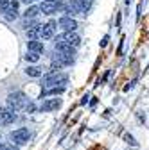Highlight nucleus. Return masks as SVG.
<instances>
[{
  "label": "nucleus",
  "mask_w": 149,
  "mask_h": 150,
  "mask_svg": "<svg viewBox=\"0 0 149 150\" xmlns=\"http://www.w3.org/2000/svg\"><path fill=\"white\" fill-rule=\"evenodd\" d=\"M65 86L67 84V75L59 73L58 70H52L50 73H47L43 77V86L45 88H56V86Z\"/></svg>",
  "instance_id": "1"
},
{
  "label": "nucleus",
  "mask_w": 149,
  "mask_h": 150,
  "mask_svg": "<svg viewBox=\"0 0 149 150\" xmlns=\"http://www.w3.org/2000/svg\"><path fill=\"white\" fill-rule=\"evenodd\" d=\"M7 104H9V109L20 111V109H24V107L27 105V98H25L24 93L16 91V93H11V95L7 97Z\"/></svg>",
  "instance_id": "2"
},
{
  "label": "nucleus",
  "mask_w": 149,
  "mask_h": 150,
  "mask_svg": "<svg viewBox=\"0 0 149 150\" xmlns=\"http://www.w3.org/2000/svg\"><path fill=\"white\" fill-rule=\"evenodd\" d=\"M74 63V55L70 54H63V52H56L52 55V68H61V66H68Z\"/></svg>",
  "instance_id": "3"
},
{
  "label": "nucleus",
  "mask_w": 149,
  "mask_h": 150,
  "mask_svg": "<svg viewBox=\"0 0 149 150\" xmlns=\"http://www.w3.org/2000/svg\"><path fill=\"white\" fill-rule=\"evenodd\" d=\"M31 138V132H29V129H16L11 132V139L16 143V145H25Z\"/></svg>",
  "instance_id": "4"
},
{
  "label": "nucleus",
  "mask_w": 149,
  "mask_h": 150,
  "mask_svg": "<svg viewBox=\"0 0 149 150\" xmlns=\"http://www.w3.org/2000/svg\"><path fill=\"white\" fill-rule=\"evenodd\" d=\"M59 27L65 29V32H74L76 27H77V22L74 20L72 16H63L61 20H59Z\"/></svg>",
  "instance_id": "5"
},
{
  "label": "nucleus",
  "mask_w": 149,
  "mask_h": 150,
  "mask_svg": "<svg viewBox=\"0 0 149 150\" xmlns=\"http://www.w3.org/2000/svg\"><path fill=\"white\" fill-rule=\"evenodd\" d=\"M16 118L14 115V111L9 109V107H0V122L2 123H13Z\"/></svg>",
  "instance_id": "6"
},
{
  "label": "nucleus",
  "mask_w": 149,
  "mask_h": 150,
  "mask_svg": "<svg viewBox=\"0 0 149 150\" xmlns=\"http://www.w3.org/2000/svg\"><path fill=\"white\" fill-rule=\"evenodd\" d=\"M58 7H59V4L56 2V0H45V2L40 6V11L43 14H52V13L58 11Z\"/></svg>",
  "instance_id": "7"
},
{
  "label": "nucleus",
  "mask_w": 149,
  "mask_h": 150,
  "mask_svg": "<svg viewBox=\"0 0 149 150\" xmlns=\"http://www.w3.org/2000/svg\"><path fill=\"white\" fill-rule=\"evenodd\" d=\"M54 29H56V22H49L47 25L40 27V38L42 40H50L54 36Z\"/></svg>",
  "instance_id": "8"
},
{
  "label": "nucleus",
  "mask_w": 149,
  "mask_h": 150,
  "mask_svg": "<svg viewBox=\"0 0 149 150\" xmlns=\"http://www.w3.org/2000/svg\"><path fill=\"white\" fill-rule=\"evenodd\" d=\"M61 40H63L65 43H68L70 47H74V48H76V47L81 43V38H79L76 32H65V34L61 36Z\"/></svg>",
  "instance_id": "9"
},
{
  "label": "nucleus",
  "mask_w": 149,
  "mask_h": 150,
  "mask_svg": "<svg viewBox=\"0 0 149 150\" xmlns=\"http://www.w3.org/2000/svg\"><path fill=\"white\" fill-rule=\"evenodd\" d=\"M65 13H68L70 16H74V14H79V13H81L79 0H70V2L65 6Z\"/></svg>",
  "instance_id": "10"
},
{
  "label": "nucleus",
  "mask_w": 149,
  "mask_h": 150,
  "mask_svg": "<svg viewBox=\"0 0 149 150\" xmlns=\"http://www.w3.org/2000/svg\"><path fill=\"white\" fill-rule=\"evenodd\" d=\"M6 20H14V18L18 16V0H14V2H11V6L7 7V11L4 13Z\"/></svg>",
  "instance_id": "11"
},
{
  "label": "nucleus",
  "mask_w": 149,
  "mask_h": 150,
  "mask_svg": "<svg viewBox=\"0 0 149 150\" xmlns=\"http://www.w3.org/2000/svg\"><path fill=\"white\" fill-rule=\"evenodd\" d=\"M61 105V100L59 98H50V100H47V102H43V105H42V111H54V109H58Z\"/></svg>",
  "instance_id": "12"
},
{
  "label": "nucleus",
  "mask_w": 149,
  "mask_h": 150,
  "mask_svg": "<svg viewBox=\"0 0 149 150\" xmlns=\"http://www.w3.org/2000/svg\"><path fill=\"white\" fill-rule=\"evenodd\" d=\"M29 52H36V54L43 52V41H38V40H29Z\"/></svg>",
  "instance_id": "13"
},
{
  "label": "nucleus",
  "mask_w": 149,
  "mask_h": 150,
  "mask_svg": "<svg viewBox=\"0 0 149 150\" xmlns=\"http://www.w3.org/2000/svg\"><path fill=\"white\" fill-rule=\"evenodd\" d=\"M24 14H25V18H34V16H38V14H40V7L31 6V7H27V11H25Z\"/></svg>",
  "instance_id": "14"
},
{
  "label": "nucleus",
  "mask_w": 149,
  "mask_h": 150,
  "mask_svg": "<svg viewBox=\"0 0 149 150\" xmlns=\"http://www.w3.org/2000/svg\"><path fill=\"white\" fill-rule=\"evenodd\" d=\"M25 73L31 75V77H40V75H42V71H40L38 66H29V68L25 70Z\"/></svg>",
  "instance_id": "15"
},
{
  "label": "nucleus",
  "mask_w": 149,
  "mask_h": 150,
  "mask_svg": "<svg viewBox=\"0 0 149 150\" xmlns=\"http://www.w3.org/2000/svg\"><path fill=\"white\" fill-rule=\"evenodd\" d=\"M79 6H81V13H88L92 7V0H79Z\"/></svg>",
  "instance_id": "16"
},
{
  "label": "nucleus",
  "mask_w": 149,
  "mask_h": 150,
  "mask_svg": "<svg viewBox=\"0 0 149 150\" xmlns=\"http://www.w3.org/2000/svg\"><path fill=\"white\" fill-rule=\"evenodd\" d=\"M24 27H27V29H34V27H38V22H36L34 18H25Z\"/></svg>",
  "instance_id": "17"
},
{
  "label": "nucleus",
  "mask_w": 149,
  "mask_h": 150,
  "mask_svg": "<svg viewBox=\"0 0 149 150\" xmlns=\"http://www.w3.org/2000/svg\"><path fill=\"white\" fill-rule=\"evenodd\" d=\"M27 36L31 40H36V36H40V27H34V29H27Z\"/></svg>",
  "instance_id": "18"
},
{
  "label": "nucleus",
  "mask_w": 149,
  "mask_h": 150,
  "mask_svg": "<svg viewBox=\"0 0 149 150\" xmlns=\"http://www.w3.org/2000/svg\"><path fill=\"white\" fill-rule=\"evenodd\" d=\"M38 59H40V54H36V52H29V54H27V61L36 63Z\"/></svg>",
  "instance_id": "19"
},
{
  "label": "nucleus",
  "mask_w": 149,
  "mask_h": 150,
  "mask_svg": "<svg viewBox=\"0 0 149 150\" xmlns=\"http://www.w3.org/2000/svg\"><path fill=\"white\" fill-rule=\"evenodd\" d=\"M65 91V86H56V88H50V95H58V93H63Z\"/></svg>",
  "instance_id": "20"
},
{
  "label": "nucleus",
  "mask_w": 149,
  "mask_h": 150,
  "mask_svg": "<svg viewBox=\"0 0 149 150\" xmlns=\"http://www.w3.org/2000/svg\"><path fill=\"white\" fill-rule=\"evenodd\" d=\"M9 6H11V4L7 2V0H0V13H6Z\"/></svg>",
  "instance_id": "21"
},
{
  "label": "nucleus",
  "mask_w": 149,
  "mask_h": 150,
  "mask_svg": "<svg viewBox=\"0 0 149 150\" xmlns=\"http://www.w3.org/2000/svg\"><path fill=\"white\" fill-rule=\"evenodd\" d=\"M124 139H126V141H128V143H131V145H133V146H135V145H137V141H135V138H133V136H129V134H126V136H124Z\"/></svg>",
  "instance_id": "22"
},
{
  "label": "nucleus",
  "mask_w": 149,
  "mask_h": 150,
  "mask_svg": "<svg viewBox=\"0 0 149 150\" xmlns=\"http://www.w3.org/2000/svg\"><path fill=\"white\" fill-rule=\"evenodd\" d=\"M0 150H16L14 146H9V145H0Z\"/></svg>",
  "instance_id": "23"
},
{
  "label": "nucleus",
  "mask_w": 149,
  "mask_h": 150,
  "mask_svg": "<svg viewBox=\"0 0 149 150\" xmlns=\"http://www.w3.org/2000/svg\"><path fill=\"white\" fill-rule=\"evenodd\" d=\"M106 43H108V36H104V40H102V41H101V47H104V45H106Z\"/></svg>",
  "instance_id": "24"
},
{
  "label": "nucleus",
  "mask_w": 149,
  "mask_h": 150,
  "mask_svg": "<svg viewBox=\"0 0 149 150\" xmlns=\"http://www.w3.org/2000/svg\"><path fill=\"white\" fill-rule=\"evenodd\" d=\"M18 2H25V4H29V2H32V0H18Z\"/></svg>",
  "instance_id": "25"
}]
</instances>
